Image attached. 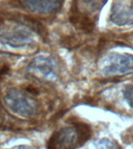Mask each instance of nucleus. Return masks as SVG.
<instances>
[{"label":"nucleus","mask_w":133,"mask_h":149,"mask_svg":"<svg viewBox=\"0 0 133 149\" xmlns=\"http://www.w3.org/2000/svg\"><path fill=\"white\" fill-rule=\"evenodd\" d=\"M10 149H31V148L28 146H25V145H18V146H15Z\"/></svg>","instance_id":"ddd939ff"},{"label":"nucleus","mask_w":133,"mask_h":149,"mask_svg":"<svg viewBox=\"0 0 133 149\" xmlns=\"http://www.w3.org/2000/svg\"><path fill=\"white\" fill-rule=\"evenodd\" d=\"M123 95L128 106L133 109V85H129L123 89Z\"/></svg>","instance_id":"9d476101"},{"label":"nucleus","mask_w":133,"mask_h":149,"mask_svg":"<svg viewBox=\"0 0 133 149\" xmlns=\"http://www.w3.org/2000/svg\"><path fill=\"white\" fill-rule=\"evenodd\" d=\"M69 20L75 27L86 33L92 32L95 26V23L90 16L78 12L71 11Z\"/></svg>","instance_id":"6e6552de"},{"label":"nucleus","mask_w":133,"mask_h":149,"mask_svg":"<svg viewBox=\"0 0 133 149\" xmlns=\"http://www.w3.org/2000/svg\"><path fill=\"white\" fill-rule=\"evenodd\" d=\"M91 136L90 126L81 121H73L72 126L56 130L48 142V149H76L83 145Z\"/></svg>","instance_id":"f03ea898"},{"label":"nucleus","mask_w":133,"mask_h":149,"mask_svg":"<svg viewBox=\"0 0 133 149\" xmlns=\"http://www.w3.org/2000/svg\"><path fill=\"white\" fill-rule=\"evenodd\" d=\"M100 69L106 75L133 72V55L127 53L109 54L100 63Z\"/></svg>","instance_id":"20e7f679"},{"label":"nucleus","mask_w":133,"mask_h":149,"mask_svg":"<svg viewBox=\"0 0 133 149\" xmlns=\"http://www.w3.org/2000/svg\"><path fill=\"white\" fill-rule=\"evenodd\" d=\"M9 69H10L9 67L6 65L0 66V80H2L8 74V72H9Z\"/></svg>","instance_id":"9b49d317"},{"label":"nucleus","mask_w":133,"mask_h":149,"mask_svg":"<svg viewBox=\"0 0 133 149\" xmlns=\"http://www.w3.org/2000/svg\"><path fill=\"white\" fill-rule=\"evenodd\" d=\"M107 0H73L72 11L86 14L87 13L97 11L105 4Z\"/></svg>","instance_id":"1a4fd4ad"},{"label":"nucleus","mask_w":133,"mask_h":149,"mask_svg":"<svg viewBox=\"0 0 133 149\" xmlns=\"http://www.w3.org/2000/svg\"><path fill=\"white\" fill-rule=\"evenodd\" d=\"M3 100L5 105L13 113L23 118L34 116L38 111L39 106L37 101L17 88L8 89Z\"/></svg>","instance_id":"7ed1b4c3"},{"label":"nucleus","mask_w":133,"mask_h":149,"mask_svg":"<svg viewBox=\"0 0 133 149\" xmlns=\"http://www.w3.org/2000/svg\"><path fill=\"white\" fill-rule=\"evenodd\" d=\"M43 33L38 21L23 15H0V41L11 47L32 44L34 32Z\"/></svg>","instance_id":"f257e3e1"},{"label":"nucleus","mask_w":133,"mask_h":149,"mask_svg":"<svg viewBox=\"0 0 133 149\" xmlns=\"http://www.w3.org/2000/svg\"><path fill=\"white\" fill-rule=\"evenodd\" d=\"M26 11L37 15H50L57 13L63 5V0H19Z\"/></svg>","instance_id":"0eeeda50"},{"label":"nucleus","mask_w":133,"mask_h":149,"mask_svg":"<svg viewBox=\"0 0 133 149\" xmlns=\"http://www.w3.org/2000/svg\"><path fill=\"white\" fill-rule=\"evenodd\" d=\"M5 118V110L3 109V107H2V102L0 101V124L2 123V121L4 120Z\"/></svg>","instance_id":"f8f14e48"},{"label":"nucleus","mask_w":133,"mask_h":149,"mask_svg":"<svg viewBox=\"0 0 133 149\" xmlns=\"http://www.w3.org/2000/svg\"><path fill=\"white\" fill-rule=\"evenodd\" d=\"M110 19L118 26H133V0H114Z\"/></svg>","instance_id":"423d86ee"},{"label":"nucleus","mask_w":133,"mask_h":149,"mask_svg":"<svg viewBox=\"0 0 133 149\" xmlns=\"http://www.w3.org/2000/svg\"><path fill=\"white\" fill-rule=\"evenodd\" d=\"M27 72L44 81H54L58 79L57 63L51 56L40 55L33 59L27 66Z\"/></svg>","instance_id":"39448f33"}]
</instances>
